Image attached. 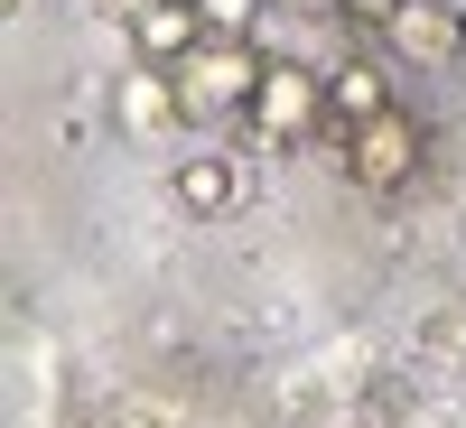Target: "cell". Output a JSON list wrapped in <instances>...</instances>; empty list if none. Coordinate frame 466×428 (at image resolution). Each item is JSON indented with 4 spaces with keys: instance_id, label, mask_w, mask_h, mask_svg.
<instances>
[{
    "instance_id": "cell-5",
    "label": "cell",
    "mask_w": 466,
    "mask_h": 428,
    "mask_svg": "<svg viewBox=\"0 0 466 428\" xmlns=\"http://www.w3.org/2000/svg\"><path fill=\"white\" fill-rule=\"evenodd\" d=\"M233 196H243V168H233L224 149H187V159L168 168V205H177L187 224H215V214H233Z\"/></svg>"
},
{
    "instance_id": "cell-7",
    "label": "cell",
    "mask_w": 466,
    "mask_h": 428,
    "mask_svg": "<svg viewBox=\"0 0 466 428\" xmlns=\"http://www.w3.org/2000/svg\"><path fill=\"white\" fill-rule=\"evenodd\" d=\"M206 37V19H197V0H149V10L131 19V56L140 65H177L187 47Z\"/></svg>"
},
{
    "instance_id": "cell-1",
    "label": "cell",
    "mask_w": 466,
    "mask_h": 428,
    "mask_svg": "<svg viewBox=\"0 0 466 428\" xmlns=\"http://www.w3.org/2000/svg\"><path fill=\"white\" fill-rule=\"evenodd\" d=\"M261 65L270 56H252L243 37H197L177 65H168V85H177V112L187 122H233V112H252V94H261Z\"/></svg>"
},
{
    "instance_id": "cell-9",
    "label": "cell",
    "mask_w": 466,
    "mask_h": 428,
    "mask_svg": "<svg viewBox=\"0 0 466 428\" xmlns=\"http://www.w3.org/2000/svg\"><path fill=\"white\" fill-rule=\"evenodd\" d=\"M197 19H206V37H243L261 19V0H197Z\"/></svg>"
},
{
    "instance_id": "cell-11",
    "label": "cell",
    "mask_w": 466,
    "mask_h": 428,
    "mask_svg": "<svg viewBox=\"0 0 466 428\" xmlns=\"http://www.w3.org/2000/svg\"><path fill=\"white\" fill-rule=\"evenodd\" d=\"M289 10H318V0H289Z\"/></svg>"
},
{
    "instance_id": "cell-6",
    "label": "cell",
    "mask_w": 466,
    "mask_h": 428,
    "mask_svg": "<svg viewBox=\"0 0 466 428\" xmlns=\"http://www.w3.org/2000/svg\"><path fill=\"white\" fill-rule=\"evenodd\" d=\"M373 112H392V75H382L373 56L327 65V122H336V131H364Z\"/></svg>"
},
{
    "instance_id": "cell-10",
    "label": "cell",
    "mask_w": 466,
    "mask_h": 428,
    "mask_svg": "<svg viewBox=\"0 0 466 428\" xmlns=\"http://www.w3.org/2000/svg\"><path fill=\"white\" fill-rule=\"evenodd\" d=\"M364 10H373V19H392V0H364Z\"/></svg>"
},
{
    "instance_id": "cell-8",
    "label": "cell",
    "mask_w": 466,
    "mask_h": 428,
    "mask_svg": "<svg viewBox=\"0 0 466 428\" xmlns=\"http://www.w3.org/2000/svg\"><path fill=\"white\" fill-rule=\"evenodd\" d=\"M112 122H122L131 140H159L168 122H187V112H177V85H168V65L122 75V94H112Z\"/></svg>"
},
{
    "instance_id": "cell-3",
    "label": "cell",
    "mask_w": 466,
    "mask_h": 428,
    "mask_svg": "<svg viewBox=\"0 0 466 428\" xmlns=\"http://www.w3.org/2000/svg\"><path fill=\"white\" fill-rule=\"evenodd\" d=\"M345 177L364 186V196H392V186L420 177V122L392 103V112H373L364 131H345Z\"/></svg>"
},
{
    "instance_id": "cell-2",
    "label": "cell",
    "mask_w": 466,
    "mask_h": 428,
    "mask_svg": "<svg viewBox=\"0 0 466 428\" xmlns=\"http://www.w3.org/2000/svg\"><path fill=\"white\" fill-rule=\"evenodd\" d=\"M243 122H252L261 149H299L308 131L327 122V75H318V65H299V56H270V65H261V94H252Z\"/></svg>"
},
{
    "instance_id": "cell-4",
    "label": "cell",
    "mask_w": 466,
    "mask_h": 428,
    "mask_svg": "<svg viewBox=\"0 0 466 428\" xmlns=\"http://www.w3.org/2000/svg\"><path fill=\"white\" fill-rule=\"evenodd\" d=\"M401 65H457L466 56V0H392V19H382Z\"/></svg>"
}]
</instances>
